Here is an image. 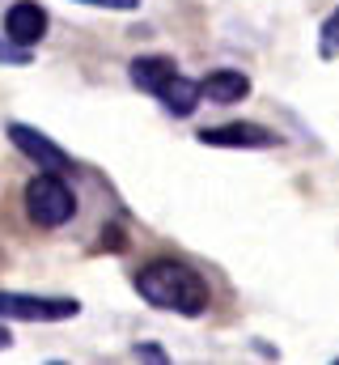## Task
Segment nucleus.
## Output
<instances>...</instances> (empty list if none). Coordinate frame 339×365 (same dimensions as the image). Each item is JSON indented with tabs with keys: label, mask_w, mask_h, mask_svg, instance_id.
Returning <instances> with one entry per match:
<instances>
[{
	"label": "nucleus",
	"mask_w": 339,
	"mask_h": 365,
	"mask_svg": "<svg viewBox=\"0 0 339 365\" xmlns=\"http://www.w3.org/2000/svg\"><path fill=\"white\" fill-rule=\"evenodd\" d=\"M0 60H4V64H30L34 56H30V47H17L13 38H4V43H0Z\"/></svg>",
	"instance_id": "10"
},
{
	"label": "nucleus",
	"mask_w": 339,
	"mask_h": 365,
	"mask_svg": "<svg viewBox=\"0 0 339 365\" xmlns=\"http://www.w3.org/2000/svg\"><path fill=\"white\" fill-rule=\"evenodd\" d=\"M136 357H149V361H166V353H162V349H149V344H140V349H136Z\"/></svg>",
	"instance_id": "12"
},
{
	"label": "nucleus",
	"mask_w": 339,
	"mask_h": 365,
	"mask_svg": "<svg viewBox=\"0 0 339 365\" xmlns=\"http://www.w3.org/2000/svg\"><path fill=\"white\" fill-rule=\"evenodd\" d=\"M132 86L145 90V93H153L157 102H166V110L178 115V119L195 115V106L204 102L199 81L182 77L170 56H136V60H132Z\"/></svg>",
	"instance_id": "2"
},
{
	"label": "nucleus",
	"mask_w": 339,
	"mask_h": 365,
	"mask_svg": "<svg viewBox=\"0 0 339 365\" xmlns=\"http://www.w3.org/2000/svg\"><path fill=\"white\" fill-rule=\"evenodd\" d=\"M81 4H93V9H123V13H132L140 0H81Z\"/></svg>",
	"instance_id": "11"
},
{
	"label": "nucleus",
	"mask_w": 339,
	"mask_h": 365,
	"mask_svg": "<svg viewBox=\"0 0 339 365\" xmlns=\"http://www.w3.org/2000/svg\"><path fill=\"white\" fill-rule=\"evenodd\" d=\"M13 344V336H9V327H0V349H9Z\"/></svg>",
	"instance_id": "13"
},
{
	"label": "nucleus",
	"mask_w": 339,
	"mask_h": 365,
	"mask_svg": "<svg viewBox=\"0 0 339 365\" xmlns=\"http://www.w3.org/2000/svg\"><path fill=\"white\" fill-rule=\"evenodd\" d=\"M77 297H38V293H4L0 289V319H26V323H64L77 319Z\"/></svg>",
	"instance_id": "4"
},
{
	"label": "nucleus",
	"mask_w": 339,
	"mask_h": 365,
	"mask_svg": "<svg viewBox=\"0 0 339 365\" xmlns=\"http://www.w3.org/2000/svg\"><path fill=\"white\" fill-rule=\"evenodd\" d=\"M26 212H30V221L38 230H60V225L73 221L77 195L56 170H43V175H34L26 182Z\"/></svg>",
	"instance_id": "3"
},
{
	"label": "nucleus",
	"mask_w": 339,
	"mask_h": 365,
	"mask_svg": "<svg viewBox=\"0 0 339 365\" xmlns=\"http://www.w3.org/2000/svg\"><path fill=\"white\" fill-rule=\"evenodd\" d=\"M204 145L212 149H276L280 136L271 128H259V123H225V128H204L199 132Z\"/></svg>",
	"instance_id": "6"
},
{
	"label": "nucleus",
	"mask_w": 339,
	"mask_h": 365,
	"mask_svg": "<svg viewBox=\"0 0 339 365\" xmlns=\"http://www.w3.org/2000/svg\"><path fill=\"white\" fill-rule=\"evenodd\" d=\"M9 140H13L34 166H43V170H56V175H60V170H73V158H68L56 140H47L43 132H34L30 123H9Z\"/></svg>",
	"instance_id": "5"
},
{
	"label": "nucleus",
	"mask_w": 339,
	"mask_h": 365,
	"mask_svg": "<svg viewBox=\"0 0 339 365\" xmlns=\"http://www.w3.org/2000/svg\"><path fill=\"white\" fill-rule=\"evenodd\" d=\"M199 90H204V102L229 106V102H242V98L251 93V81H246V73H238V68H217V73H208V77L199 81Z\"/></svg>",
	"instance_id": "8"
},
{
	"label": "nucleus",
	"mask_w": 339,
	"mask_h": 365,
	"mask_svg": "<svg viewBox=\"0 0 339 365\" xmlns=\"http://www.w3.org/2000/svg\"><path fill=\"white\" fill-rule=\"evenodd\" d=\"M47 34V13L34 0H17L4 9V38H13L17 47H34Z\"/></svg>",
	"instance_id": "7"
},
{
	"label": "nucleus",
	"mask_w": 339,
	"mask_h": 365,
	"mask_svg": "<svg viewBox=\"0 0 339 365\" xmlns=\"http://www.w3.org/2000/svg\"><path fill=\"white\" fill-rule=\"evenodd\" d=\"M318 56L323 60H339V9L323 21V30H318Z\"/></svg>",
	"instance_id": "9"
},
{
	"label": "nucleus",
	"mask_w": 339,
	"mask_h": 365,
	"mask_svg": "<svg viewBox=\"0 0 339 365\" xmlns=\"http://www.w3.org/2000/svg\"><path fill=\"white\" fill-rule=\"evenodd\" d=\"M132 284L157 310H174V314H187V319L208 310V284H204V276L195 272L191 264L153 259V264H145L140 272L132 276Z\"/></svg>",
	"instance_id": "1"
}]
</instances>
